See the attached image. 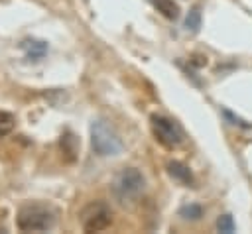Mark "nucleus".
<instances>
[{"instance_id": "nucleus-1", "label": "nucleus", "mask_w": 252, "mask_h": 234, "mask_svg": "<svg viewBox=\"0 0 252 234\" xmlns=\"http://www.w3.org/2000/svg\"><path fill=\"white\" fill-rule=\"evenodd\" d=\"M55 224V210L43 203H28L20 206L16 226L22 232H45Z\"/></svg>"}, {"instance_id": "nucleus-2", "label": "nucleus", "mask_w": 252, "mask_h": 234, "mask_svg": "<svg viewBox=\"0 0 252 234\" xmlns=\"http://www.w3.org/2000/svg\"><path fill=\"white\" fill-rule=\"evenodd\" d=\"M144 187H146V179H144L142 171L136 169V167H124V169H120L112 177V183H110V191H112L114 199L120 201L122 205L134 203L142 195Z\"/></svg>"}, {"instance_id": "nucleus-3", "label": "nucleus", "mask_w": 252, "mask_h": 234, "mask_svg": "<svg viewBox=\"0 0 252 234\" xmlns=\"http://www.w3.org/2000/svg\"><path fill=\"white\" fill-rule=\"evenodd\" d=\"M91 147L102 157L118 155L122 151V140L106 120L96 118L91 122Z\"/></svg>"}, {"instance_id": "nucleus-4", "label": "nucleus", "mask_w": 252, "mask_h": 234, "mask_svg": "<svg viewBox=\"0 0 252 234\" xmlns=\"http://www.w3.org/2000/svg\"><path fill=\"white\" fill-rule=\"evenodd\" d=\"M112 220V210L104 201H93L85 205L79 212V222L85 232H100L108 228Z\"/></svg>"}, {"instance_id": "nucleus-5", "label": "nucleus", "mask_w": 252, "mask_h": 234, "mask_svg": "<svg viewBox=\"0 0 252 234\" xmlns=\"http://www.w3.org/2000/svg\"><path fill=\"white\" fill-rule=\"evenodd\" d=\"M150 120H152V132L163 147L173 149V147H179L183 144L185 134H183V128L175 120L161 116V114H152Z\"/></svg>"}, {"instance_id": "nucleus-6", "label": "nucleus", "mask_w": 252, "mask_h": 234, "mask_svg": "<svg viewBox=\"0 0 252 234\" xmlns=\"http://www.w3.org/2000/svg\"><path fill=\"white\" fill-rule=\"evenodd\" d=\"M167 173H169L177 183H181V185H185V187H193V183H195V177H193L191 169H189L185 163L177 161V159L167 161Z\"/></svg>"}, {"instance_id": "nucleus-7", "label": "nucleus", "mask_w": 252, "mask_h": 234, "mask_svg": "<svg viewBox=\"0 0 252 234\" xmlns=\"http://www.w3.org/2000/svg\"><path fill=\"white\" fill-rule=\"evenodd\" d=\"M22 49L26 51V57L30 61H39L47 53V43L39 39H26L22 41Z\"/></svg>"}, {"instance_id": "nucleus-8", "label": "nucleus", "mask_w": 252, "mask_h": 234, "mask_svg": "<svg viewBox=\"0 0 252 234\" xmlns=\"http://www.w3.org/2000/svg\"><path fill=\"white\" fill-rule=\"evenodd\" d=\"M183 220H199L203 216V206L197 205V203H189V205H183L177 212Z\"/></svg>"}, {"instance_id": "nucleus-9", "label": "nucleus", "mask_w": 252, "mask_h": 234, "mask_svg": "<svg viewBox=\"0 0 252 234\" xmlns=\"http://www.w3.org/2000/svg\"><path fill=\"white\" fill-rule=\"evenodd\" d=\"M201 28V8L199 6H193L185 18V29L191 31V33H197Z\"/></svg>"}, {"instance_id": "nucleus-10", "label": "nucleus", "mask_w": 252, "mask_h": 234, "mask_svg": "<svg viewBox=\"0 0 252 234\" xmlns=\"http://www.w3.org/2000/svg\"><path fill=\"white\" fill-rule=\"evenodd\" d=\"M156 8L169 20H175L179 16V6L173 0H156Z\"/></svg>"}, {"instance_id": "nucleus-11", "label": "nucleus", "mask_w": 252, "mask_h": 234, "mask_svg": "<svg viewBox=\"0 0 252 234\" xmlns=\"http://www.w3.org/2000/svg\"><path fill=\"white\" fill-rule=\"evenodd\" d=\"M14 124H16L14 116H12L10 112H4V110H0V138L8 136V134L14 130Z\"/></svg>"}, {"instance_id": "nucleus-12", "label": "nucleus", "mask_w": 252, "mask_h": 234, "mask_svg": "<svg viewBox=\"0 0 252 234\" xmlns=\"http://www.w3.org/2000/svg\"><path fill=\"white\" fill-rule=\"evenodd\" d=\"M217 230H219V232H224V234L234 232V230H236V224H234L232 216H230V214L219 216V220H217Z\"/></svg>"}, {"instance_id": "nucleus-13", "label": "nucleus", "mask_w": 252, "mask_h": 234, "mask_svg": "<svg viewBox=\"0 0 252 234\" xmlns=\"http://www.w3.org/2000/svg\"><path fill=\"white\" fill-rule=\"evenodd\" d=\"M222 116H224L226 120H230V124H236V126H242V128H248V124H244V122H242V120H240L238 116H232V112H230V110H226V108L222 110Z\"/></svg>"}]
</instances>
